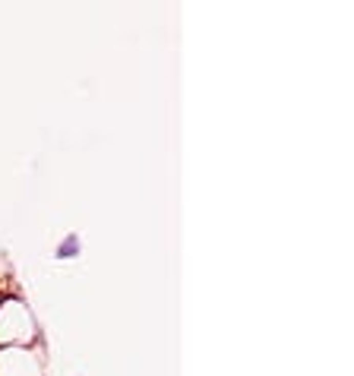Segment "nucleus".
<instances>
[{
	"instance_id": "f257e3e1",
	"label": "nucleus",
	"mask_w": 354,
	"mask_h": 376,
	"mask_svg": "<svg viewBox=\"0 0 354 376\" xmlns=\"http://www.w3.org/2000/svg\"><path fill=\"white\" fill-rule=\"evenodd\" d=\"M76 253H79V240H76V237H67V240L60 243V250H57L60 259H70V256H76Z\"/></svg>"
}]
</instances>
